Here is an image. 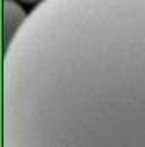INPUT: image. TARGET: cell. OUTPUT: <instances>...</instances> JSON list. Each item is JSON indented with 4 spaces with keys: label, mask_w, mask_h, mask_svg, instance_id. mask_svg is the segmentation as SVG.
Wrapping results in <instances>:
<instances>
[{
    "label": "cell",
    "mask_w": 145,
    "mask_h": 147,
    "mask_svg": "<svg viewBox=\"0 0 145 147\" xmlns=\"http://www.w3.org/2000/svg\"><path fill=\"white\" fill-rule=\"evenodd\" d=\"M3 147H145V0H43L7 43Z\"/></svg>",
    "instance_id": "cell-1"
},
{
    "label": "cell",
    "mask_w": 145,
    "mask_h": 147,
    "mask_svg": "<svg viewBox=\"0 0 145 147\" xmlns=\"http://www.w3.org/2000/svg\"><path fill=\"white\" fill-rule=\"evenodd\" d=\"M29 14L14 0H3V36L5 41L9 43L15 33L22 28Z\"/></svg>",
    "instance_id": "cell-2"
},
{
    "label": "cell",
    "mask_w": 145,
    "mask_h": 147,
    "mask_svg": "<svg viewBox=\"0 0 145 147\" xmlns=\"http://www.w3.org/2000/svg\"><path fill=\"white\" fill-rule=\"evenodd\" d=\"M21 2H24V3H41L43 0H21Z\"/></svg>",
    "instance_id": "cell-3"
}]
</instances>
